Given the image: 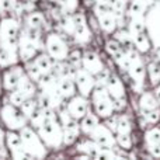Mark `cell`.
Returning <instances> with one entry per match:
<instances>
[{"instance_id":"cell-3","label":"cell","mask_w":160,"mask_h":160,"mask_svg":"<svg viewBox=\"0 0 160 160\" xmlns=\"http://www.w3.org/2000/svg\"><path fill=\"white\" fill-rule=\"evenodd\" d=\"M4 87L7 90H16L21 83V75H20L18 69H11L4 73Z\"/></svg>"},{"instance_id":"cell-1","label":"cell","mask_w":160,"mask_h":160,"mask_svg":"<svg viewBox=\"0 0 160 160\" xmlns=\"http://www.w3.org/2000/svg\"><path fill=\"white\" fill-rule=\"evenodd\" d=\"M17 22L13 18H7L0 25V47L16 52Z\"/></svg>"},{"instance_id":"cell-8","label":"cell","mask_w":160,"mask_h":160,"mask_svg":"<svg viewBox=\"0 0 160 160\" xmlns=\"http://www.w3.org/2000/svg\"><path fill=\"white\" fill-rule=\"evenodd\" d=\"M0 141H2V132H0Z\"/></svg>"},{"instance_id":"cell-5","label":"cell","mask_w":160,"mask_h":160,"mask_svg":"<svg viewBox=\"0 0 160 160\" xmlns=\"http://www.w3.org/2000/svg\"><path fill=\"white\" fill-rule=\"evenodd\" d=\"M7 145H8V148H10L13 156H16L18 150H21L20 149V148H21V139H20L14 132H10L7 135Z\"/></svg>"},{"instance_id":"cell-6","label":"cell","mask_w":160,"mask_h":160,"mask_svg":"<svg viewBox=\"0 0 160 160\" xmlns=\"http://www.w3.org/2000/svg\"><path fill=\"white\" fill-rule=\"evenodd\" d=\"M24 94L21 93V91H16L14 90L13 93L10 94V101H11V104H14V105H18V104H21L22 101H24Z\"/></svg>"},{"instance_id":"cell-4","label":"cell","mask_w":160,"mask_h":160,"mask_svg":"<svg viewBox=\"0 0 160 160\" xmlns=\"http://www.w3.org/2000/svg\"><path fill=\"white\" fill-rule=\"evenodd\" d=\"M14 62H16V52L4 49V48L0 47V66H3V68L10 66Z\"/></svg>"},{"instance_id":"cell-2","label":"cell","mask_w":160,"mask_h":160,"mask_svg":"<svg viewBox=\"0 0 160 160\" xmlns=\"http://www.w3.org/2000/svg\"><path fill=\"white\" fill-rule=\"evenodd\" d=\"M2 118H3V121H4V124L7 125L8 128H11V129L21 128L25 122L22 114L17 110L14 104H6L4 107L2 108Z\"/></svg>"},{"instance_id":"cell-7","label":"cell","mask_w":160,"mask_h":160,"mask_svg":"<svg viewBox=\"0 0 160 160\" xmlns=\"http://www.w3.org/2000/svg\"><path fill=\"white\" fill-rule=\"evenodd\" d=\"M14 6V0H0V8L2 10H10Z\"/></svg>"}]
</instances>
